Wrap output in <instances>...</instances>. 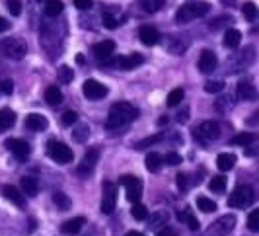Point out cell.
Segmentation results:
<instances>
[{"instance_id": "6da1fadb", "label": "cell", "mask_w": 259, "mask_h": 236, "mask_svg": "<svg viewBox=\"0 0 259 236\" xmlns=\"http://www.w3.org/2000/svg\"><path fill=\"white\" fill-rule=\"evenodd\" d=\"M139 113H141V111H139L133 104H129V102H117V104H113L111 105V109H109V115H107V121H105V127H107L109 131L121 129V127L129 125L131 121H135V119L139 117Z\"/></svg>"}, {"instance_id": "7a4b0ae2", "label": "cell", "mask_w": 259, "mask_h": 236, "mask_svg": "<svg viewBox=\"0 0 259 236\" xmlns=\"http://www.w3.org/2000/svg\"><path fill=\"white\" fill-rule=\"evenodd\" d=\"M210 12V4L208 2H189V4H183L182 8L176 14V20L178 24H189L197 18H203Z\"/></svg>"}, {"instance_id": "3957f363", "label": "cell", "mask_w": 259, "mask_h": 236, "mask_svg": "<svg viewBox=\"0 0 259 236\" xmlns=\"http://www.w3.org/2000/svg\"><path fill=\"white\" fill-rule=\"evenodd\" d=\"M221 133H222V127L219 121H203L201 125H197L193 129V139L195 141H199V143L207 144V143H212V141H217V139H221Z\"/></svg>"}, {"instance_id": "277c9868", "label": "cell", "mask_w": 259, "mask_h": 236, "mask_svg": "<svg viewBox=\"0 0 259 236\" xmlns=\"http://www.w3.org/2000/svg\"><path fill=\"white\" fill-rule=\"evenodd\" d=\"M255 201V191L251 185H238L228 197V207L234 209H246L249 205H253Z\"/></svg>"}, {"instance_id": "5b68a950", "label": "cell", "mask_w": 259, "mask_h": 236, "mask_svg": "<svg viewBox=\"0 0 259 236\" xmlns=\"http://www.w3.org/2000/svg\"><path fill=\"white\" fill-rule=\"evenodd\" d=\"M27 53V45L20 37H8V40L0 41V55H4L6 59L20 61L24 59Z\"/></svg>"}, {"instance_id": "8992f818", "label": "cell", "mask_w": 259, "mask_h": 236, "mask_svg": "<svg viewBox=\"0 0 259 236\" xmlns=\"http://www.w3.org/2000/svg\"><path fill=\"white\" fill-rule=\"evenodd\" d=\"M144 57L141 53H131V55H121V57H109L104 61V66H111V68H119V70H133L135 66L143 65Z\"/></svg>"}, {"instance_id": "52a82bcc", "label": "cell", "mask_w": 259, "mask_h": 236, "mask_svg": "<svg viewBox=\"0 0 259 236\" xmlns=\"http://www.w3.org/2000/svg\"><path fill=\"white\" fill-rule=\"evenodd\" d=\"M47 154L53 162L57 164H70L74 160V152L68 144L61 143V141H49L47 143Z\"/></svg>"}, {"instance_id": "ba28073f", "label": "cell", "mask_w": 259, "mask_h": 236, "mask_svg": "<svg viewBox=\"0 0 259 236\" xmlns=\"http://www.w3.org/2000/svg\"><path fill=\"white\" fill-rule=\"evenodd\" d=\"M234 226H236V217L234 215H222L201 236H228L234 230Z\"/></svg>"}, {"instance_id": "9c48e42d", "label": "cell", "mask_w": 259, "mask_h": 236, "mask_svg": "<svg viewBox=\"0 0 259 236\" xmlns=\"http://www.w3.org/2000/svg\"><path fill=\"white\" fill-rule=\"evenodd\" d=\"M119 184L125 187V195L131 203H137L143 197V182L137 176H121Z\"/></svg>"}, {"instance_id": "30bf717a", "label": "cell", "mask_w": 259, "mask_h": 236, "mask_svg": "<svg viewBox=\"0 0 259 236\" xmlns=\"http://www.w3.org/2000/svg\"><path fill=\"white\" fill-rule=\"evenodd\" d=\"M98 160H100V146H92V148H88V152L84 154L82 162L76 166V174L78 176H82V178H88L92 172L96 170Z\"/></svg>"}, {"instance_id": "8fae6325", "label": "cell", "mask_w": 259, "mask_h": 236, "mask_svg": "<svg viewBox=\"0 0 259 236\" xmlns=\"http://www.w3.org/2000/svg\"><path fill=\"white\" fill-rule=\"evenodd\" d=\"M4 146L16 156L18 162H26L27 158H29V154H31V146L24 139H6Z\"/></svg>"}, {"instance_id": "7c38bea8", "label": "cell", "mask_w": 259, "mask_h": 236, "mask_svg": "<svg viewBox=\"0 0 259 236\" xmlns=\"http://www.w3.org/2000/svg\"><path fill=\"white\" fill-rule=\"evenodd\" d=\"M102 191H104V197H102V213L104 215H111L115 211V203H117V185L113 182H104Z\"/></svg>"}, {"instance_id": "4fadbf2b", "label": "cell", "mask_w": 259, "mask_h": 236, "mask_svg": "<svg viewBox=\"0 0 259 236\" xmlns=\"http://www.w3.org/2000/svg\"><path fill=\"white\" fill-rule=\"evenodd\" d=\"M82 94H84L88 100H102V98H105V96L109 94V90H107V86H104L102 82L90 78L82 84Z\"/></svg>"}, {"instance_id": "5bb4252c", "label": "cell", "mask_w": 259, "mask_h": 236, "mask_svg": "<svg viewBox=\"0 0 259 236\" xmlns=\"http://www.w3.org/2000/svg\"><path fill=\"white\" fill-rule=\"evenodd\" d=\"M0 191H2V195H4V199H8L12 205H16V207H20V209H24L26 207V195L18 189V187H14V185H2L0 187Z\"/></svg>"}, {"instance_id": "9a60e30c", "label": "cell", "mask_w": 259, "mask_h": 236, "mask_svg": "<svg viewBox=\"0 0 259 236\" xmlns=\"http://www.w3.org/2000/svg\"><path fill=\"white\" fill-rule=\"evenodd\" d=\"M24 127L29 129V131H45L47 127H49V121L45 115H41V113H27L26 119H24Z\"/></svg>"}, {"instance_id": "2e32d148", "label": "cell", "mask_w": 259, "mask_h": 236, "mask_svg": "<svg viewBox=\"0 0 259 236\" xmlns=\"http://www.w3.org/2000/svg\"><path fill=\"white\" fill-rule=\"evenodd\" d=\"M219 65V59H217V55L214 51H210V49H205V51L201 53V57H199V70L203 72V74H208V72H212L214 68Z\"/></svg>"}, {"instance_id": "e0dca14e", "label": "cell", "mask_w": 259, "mask_h": 236, "mask_svg": "<svg viewBox=\"0 0 259 236\" xmlns=\"http://www.w3.org/2000/svg\"><path fill=\"white\" fill-rule=\"evenodd\" d=\"M146 221V226H148V230H158V228H162V226H166L169 221V213L168 211H154L150 217H146L144 219Z\"/></svg>"}, {"instance_id": "ac0fdd59", "label": "cell", "mask_w": 259, "mask_h": 236, "mask_svg": "<svg viewBox=\"0 0 259 236\" xmlns=\"http://www.w3.org/2000/svg\"><path fill=\"white\" fill-rule=\"evenodd\" d=\"M92 51H94V55H96L100 61H105V59H109V57L113 55L115 43L111 40H104V41H100V43H96V45L92 47Z\"/></svg>"}, {"instance_id": "d6986e66", "label": "cell", "mask_w": 259, "mask_h": 236, "mask_svg": "<svg viewBox=\"0 0 259 236\" xmlns=\"http://www.w3.org/2000/svg\"><path fill=\"white\" fill-rule=\"evenodd\" d=\"M86 224V219L84 217H74V219H68L65 223L61 224V232L66 236H74L78 234Z\"/></svg>"}, {"instance_id": "ffe728a7", "label": "cell", "mask_w": 259, "mask_h": 236, "mask_svg": "<svg viewBox=\"0 0 259 236\" xmlns=\"http://www.w3.org/2000/svg\"><path fill=\"white\" fill-rule=\"evenodd\" d=\"M139 40L143 41L146 47H152L160 41V31L152 26H143L139 29Z\"/></svg>"}, {"instance_id": "44dd1931", "label": "cell", "mask_w": 259, "mask_h": 236, "mask_svg": "<svg viewBox=\"0 0 259 236\" xmlns=\"http://www.w3.org/2000/svg\"><path fill=\"white\" fill-rule=\"evenodd\" d=\"M238 98L242 102H251V100L257 98V90H255V86H253L251 80H242L238 84Z\"/></svg>"}, {"instance_id": "7402d4cb", "label": "cell", "mask_w": 259, "mask_h": 236, "mask_svg": "<svg viewBox=\"0 0 259 236\" xmlns=\"http://www.w3.org/2000/svg\"><path fill=\"white\" fill-rule=\"evenodd\" d=\"M20 187H22V193L29 197H35L39 193V182L33 176H24L20 180Z\"/></svg>"}, {"instance_id": "603a6c76", "label": "cell", "mask_w": 259, "mask_h": 236, "mask_svg": "<svg viewBox=\"0 0 259 236\" xmlns=\"http://www.w3.org/2000/svg\"><path fill=\"white\" fill-rule=\"evenodd\" d=\"M217 166H219V170L221 172L232 170L234 166H236V154H232V152H222V154H219V158H217Z\"/></svg>"}, {"instance_id": "cb8c5ba5", "label": "cell", "mask_w": 259, "mask_h": 236, "mask_svg": "<svg viewBox=\"0 0 259 236\" xmlns=\"http://www.w3.org/2000/svg\"><path fill=\"white\" fill-rule=\"evenodd\" d=\"M63 100H65V96H63L59 86H49V88L45 90V102L49 105H61Z\"/></svg>"}, {"instance_id": "d4e9b609", "label": "cell", "mask_w": 259, "mask_h": 236, "mask_svg": "<svg viewBox=\"0 0 259 236\" xmlns=\"http://www.w3.org/2000/svg\"><path fill=\"white\" fill-rule=\"evenodd\" d=\"M240 41H242V33H240V29H226V33H224V47H228V49H236L238 45H240Z\"/></svg>"}, {"instance_id": "484cf974", "label": "cell", "mask_w": 259, "mask_h": 236, "mask_svg": "<svg viewBox=\"0 0 259 236\" xmlns=\"http://www.w3.org/2000/svg\"><path fill=\"white\" fill-rule=\"evenodd\" d=\"M14 123H16V113L12 109H8V107L0 109V133L14 127Z\"/></svg>"}, {"instance_id": "4316f807", "label": "cell", "mask_w": 259, "mask_h": 236, "mask_svg": "<svg viewBox=\"0 0 259 236\" xmlns=\"http://www.w3.org/2000/svg\"><path fill=\"white\" fill-rule=\"evenodd\" d=\"M144 164H146V170L152 172V174H156V172L162 170V154H158V152H150L148 156H146V160H144Z\"/></svg>"}, {"instance_id": "83f0119b", "label": "cell", "mask_w": 259, "mask_h": 236, "mask_svg": "<svg viewBox=\"0 0 259 236\" xmlns=\"http://www.w3.org/2000/svg\"><path fill=\"white\" fill-rule=\"evenodd\" d=\"M72 141L74 143H86L88 141V137H90V127L86 125V123H80V125H76L74 129H72Z\"/></svg>"}, {"instance_id": "f1b7e54d", "label": "cell", "mask_w": 259, "mask_h": 236, "mask_svg": "<svg viewBox=\"0 0 259 236\" xmlns=\"http://www.w3.org/2000/svg\"><path fill=\"white\" fill-rule=\"evenodd\" d=\"M53 203L57 205V209L59 211H68L72 207V201H70V197L63 193V191H55L53 193Z\"/></svg>"}, {"instance_id": "f546056e", "label": "cell", "mask_w": 259, "mask_h": 236, "mask_svg": "<svg viewBox=\"0 0 259 236\" xmlns=\"http://www.w3.org/2000/svg\"><path fill=\"white\" fill-rule=\"evenodd\" d=\"M255 139H257V137H255L253 133H238L236 137L230 139V143L238 144V146H247V144L255 143Z\"/></svg>"}, {"instance_id": "4dcf8cb0", "label": "cell", "mask_w": 259, "mask_h": 236, "mask_svg": "<svg viewBox=\"0 0 259 236\" xmlns=\"http://www.w3.org/2000/svg\"><path fill=\"white\" fill-rule=\"evenodd\" d=\"M197 207H199V211H203V213H214V211L219 209V205L212 199H208L205 195L197 197Z\"/></svg>"}, {"instance_id": "1f68e13d", "label": "cell", "mask_w": 259, "mask_h": 236, "mask_svg": "<svg viewBox=\"0 0 259 236\" xmlns=\"http://www.w3.org/2000/svg\"><path fill=\"white\" fill-rule=\"evenodd\" d=\"M63 8H65L63 0H47V4H45V14L55 18V16H59V14L63 12Z\"/></svg>"}, {"instance_id": "d6a6232c", "label": "cell", "mask_w": 259, "mask_h": 236, "mask_svg": "<svg viewBox=\"0 0 259 236\" xmlns=\"http://www.w3.org/2000/svg\"><path fill=\"white\" fill-rule=\"evenodd\" d=\"M208 189L214 193H222L226 189V178L224 176H212L208 182Z\"/></svg>"}, {"instance_id": "836d02e7", "label": "cell", "mask_w": 259, "mask_h": 236, "mask_svg": "<svg viewBox=\"0 0 259 236\" xmlns=\"http://www.w3.org/2000/svg\"><path fill=\"white\" fill-rule=\"evenodd\" d=\"M164 139V135H152V137H146L143 141H139V143H135V148L137 150H144V148H150V146H154L156 143H160Z\"/></svg>"}, {"instance_id": "e575fe53", "label": "cell", "mask_w": 259, "mask_h": 236, "mask_svg": "<svg viewBox=\"0 0 259 236\" xmlns=\"http://www.w3.org/2000/svg\"><path fill=\"white\" fill-rule=\"evenodd\" d=\"M183 98H185V92H183V88H176V90H171L168 94V105L169 107H176V105H180L183 102Z\"/></svg>"}, {"instance_id": "d590c367", "label": "cell", "mask_w": 259, "mask_h": 236, "mask_svg": "<svg viewBox=\"0 0 259 236\" xmlns=\"http://www.w3.org/2000/svg\"><path fill=\"white\" fill-rule=\"evenodd\" d=\"M164 4H166V0H143V2H141L144 12H150V14H154V12H158L160 8H164Z\"/></svg>"}, {"instance_id": "8d00e7d4", "label": "cell", "mask_w": 259, "mask_h": 236, "mask_svg": "<svg viewBox=\"0 0 259 236\" xmlns=\"http://www.w3.org/2000/svg\"><path fill=\"white\" fill-rule=\"evenodd\" d=\"M57 76H59V82H61V84H68V82H72V78H74V72H72L70 66L63 65L57 70Z\"/></svg>"}, {"instance_id": "74e56055", "label": "cell", "mask_w": 259, "mask_h": 236, "mask_svg": "<svg viewBox=\"0 0 259 236\" xmlns=\"http://www.w3.org/2000/svg\"><path fill=\"white\" fill-rule=\"evenodd\" d=\"M131 215H133L135 221H144V219L148 217V211H146V207H144L143 203L137 201V203L133 205V209H131Z\"/></svg>"}, {"instance_id": "f35d334b", "label": "cell", "mask_w": 259, "mask_h": 236, "mask_svg": "<svg viewBox=\"0 0 259 236\" xmlns=\"http://www.w3.org/2000/svg\"><path fill=\"white\" fill-rule=\"evenodd\" d=\"M242 14L246 16V20L253 22V20H255V16H257V6H255L253 2H244V6H242Z\"/></svg>"}, {"instance_id": "ab89813d", "label": "cell", "mask_w": 259, "mask_h": 236, "mask_svg": "<svg viewBox=\"0 0 259 236\" xmlns=\"http://www.w3.org/2000/svg\"><path fill=\"white\" fill-rule=\"evenodd\" d=\"M224 90V82L222 80H207L205 82V92L208 94H219Z\"/></svg>"}, {"instance_id": "60d3db41", "label": "cell", "mask_w": 259, "mask_h": 236, "mask_svg": "<svg viewBox=\"0 0 259 236\" xmlns=\"http://www.w3.org/2000/svg\"><path fill=\"white\" fill-rule=\"evenodd\" d=\"M162 164H166V166H180L182 164V156L178 152H166V156H162Z\"/></svg>"}, {"instance_id": "b9f144b4", "label": "cell", "mask_w": 259, "mask_h": 236, "mask_svg": "<svg viewBox=\"0 0 259 236\" xmlns=\"http://www.w3.org/2000/svg\"><path fill=\"white\" fill-rule=\"evenodd\" d=\"M247 228L251 230V232H257L259 230V211H251L249 213V217H247Z\"/></svg>"}, {"instance_id": "7bdbcfd3", "label": "cell", "mask_w": 259, "mask_h": 236, "mask_svg": "<svg viewBox=\"0 0 259 236\" xmlns=\"http://www.w3.org/2000/svg\"><path fill=\"white\" fill-rule=\"evenodd\" d=\"M78 121V113L76 111H72V109H68L63 113V117H61V123L65 125V127H70V125H74Z\"/></svg>"}, {"instance_id": "ee69618b", "label": "cell", "mask_w": 259, "mask_h": 236, "mask_svg": "<svg viewBox=\"0 0 259 236\" xmlns=\"http://www.w3.org/2000/svg\"><path fill=\"white\" fill-rule=\"evenodd\" d=\"M6 8L12 16H20L22 14V0H6Z\"/></svg>"}, {"instance_id": "f6af8a7d", "label": "cell", "mask_w": 259, "mask_h": 236, "mask_svg": "<svg viewBox=\"0 0 259 236\" xmlns=\"http://www.w3.org/2000/svg\"><path fill=\"white\" fill-rule=\"evenodd\" d=\"M176 180H178V187H180L182 191H187V189L191 187V184H189V174H183V172H180V174L176 176Z\"/></svg>"}, {"instance_id": "bcb514c9", "label": "cell", "mask_w": 259, "mask_h": 236, "mask_svg": "<svg viewBox=\"0 0 259 236\" xmlns=\"http://www.w3.org/2000/svg\"><path fill=\"white\" fill-rule=\"evenodd\" d=\"M102 24H104L107 29H115L119 26V20H117L115 16H111V14H104L102 16Z\"/></svg>"}, {"instance_id": "7dc6e473", "label": "cell", "mask_w": 259, "mask_h": 236, "mask_svg": "<svg viewBox=\"0 0 259 236\" xmlns=\"http://www.w3.org/2000/svg\"><path fill=\"white\" fill-rule=\"evenodd\" d=\"M232 107V98L230 96H222L221 100L217 102V109L219 111H226V109H230Z\"/></svg>"}, {"instance_id": "c3c4849f", "label": "cell", "mask_w": 259, "mask_h": 236, "mask_svg": "<svg viewBox=\"0 0 259 236\" xmlns=\"http://www.w3.org/2000/svg\"><path fill=\"white\" fill-rule=\"evenodd\" d=\"M0 92L6 94V96H10L14 92V82L10 78H4L0 80Z\"/></svg>"}, {"instance_id": "681fc988", "label": "cell", "mask_w": 259, "mask_h": 236, "mask_svg": "<svg viewBox=\"0 0 259 236\" xmlns=\"http://www.w3.org/2000/svg\"><path fill=\"white\" fill-rule=\"evenodd\" d=\"M176 121H178V123H187V121H189V107H187V105H185L183 109H180V111H178Z\"/></svg>"}, {"instance_id": "f907efd6", "label": "cell", "mask_w": 259, "mask_h": 236, "mask_svg": "<svg viewBox=\"0 0 259 236\" xmlns=\"http://www.w3.org/2000/svg\"><path fill=\"white\" fill-rule=\"evenodd\" d=\"M185 223H187V228H189V230H193V232H195V230H199V226H201V224H199V221L193 217V213H189V215H187Z\"/></svg>"}, {"instance_id": "816d5d0a", "label": "cell", "mask_w": 259, "mask_h": 236, "mask_svg": "<svg viewBox=\"0 0 259 236\" xmlns=\"http://www.w3.org/2000/svg\"><path fill=\"white\" fill-rule=\"evenodd\" d=\"M74 6H76L78 10H90L92 8V0H74Z\"/></svg>"}, {"instance_id": "f5cc1de1", "label": "cell", "mask_w": 259, "mask_h": 236, "mask_svg": "<svg viewBox=\"0 0 259 236\" xmlns=\"http://www.w3.org/2000/svg\"><path fill=\"white\" fill-rule=\"evenodd\" d=\"M156 236H178V232L174 228H169V226H162V228H158Z\"/></svg>"}, {"instance_id": "db71d44e", "label": "cell", "mask_w": 259, "mask_h": 236, "mask_svg": "<svg viewBox=\"0 0 259 236\" xmlns=\"http://www.w3.org/2000/svg\"><path fill=\"white\" fill-rule=\"evenodd\" d=\"M189 213H191V209H189V207H185L183 211H178V215H176V217H178V221H180V223H185V219H187V215H189Z\"/></svg>"}, {"instance_id": "11a10c76", "label": "cell", "mask_w": 259, "mask_h": 236, "mask_svg": "<svg viewBox=\"0 0 259 236\" xmlns=\"http://www.w3.org/2000/svg\"><path fill=\"white\" fill-rule=\"evenodd\" d=\"M8 29H10V22L0 16V33H4V31H8Z\"/></svg>"}, {"instance_id": "9f6ffc18", "label": "cell", "mask_w": 259, "mask_h": 236, "mask_svg": "<svg viewBox=\"0 0 259 236\" xmlns=\"http://www.w3.org/2000/svg\"><path fill=\"white\" fill-rule=\"evenodd\" d=\"M168 115H162V119H158V125H168Z\"/></svg>"}, {"instance_id": "6f0895ef", "label": "cell", "mask_w": 259, "mask_h": 236, "mask_svg": "<svg viewBox=\"0 0 259 236\" xmlns=\"http://www.w3.org/2000/svg\"><path fill=\"white\" fill-rule=\"evenodd\" d=\"M125 236H144V234H143V232H139V230H129Z\"/></svg>"}, {"instance_id": "680465c9", "label": "cell", "mask_w": 259, "mask_h": 236, "mask_svg": "<svg viewBox=\"0 0 259 236\" xmlns=\"http://www.w3.org/2000/svg\"><path fill=\"white\" fill-rule=\"evenodd\" d=\"M35 230V219H29V232Z\"/></svg>"}]
</instances>
